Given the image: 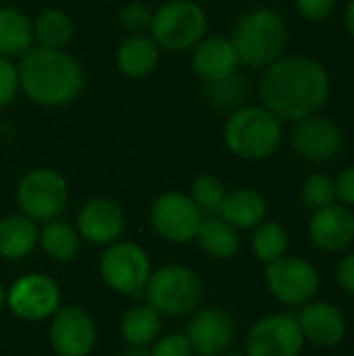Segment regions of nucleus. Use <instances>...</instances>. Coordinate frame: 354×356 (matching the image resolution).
I'll return each instance as SVG.
<instances>
[{
    "instance_id": "obj_1",
    "label": "nucleus",
    "mask_w": 354,
    "mask_h": 356,
    "mask_svg": "<svg viewBox=\"0 0 354 356\" xmlns=\"http://www.w3.org/2000/svg\"><path fill=\"white\" fill-rule=\"evenodd\" d=\"M259 96L282 123H298L325 108L332 96V75L313 56L284 54L263 69Z\"/></svg>"
},
{
    "instance_id": "obj_2",
    "label": "nucleus",
    "mask_w": 354,
    "mask_h": 356,
    "mask_svg": "<svg viewBox=\"0 0 354 356\" xmlns=\"http://www.w3.org/2000/svg\"><path fill=\"white\" fill-rule=\"evenodd\" d=\"M19 90L38 106L61 108L71 104L83 90L81 65L67 50L31 46L17 65Z\"/></svg>"
},
{
    "instance_id": "obj_3",
    "label": "nucleus",
    "mask_w": 354,
    "mask_h": 356,
    "mask_svg": "<svg viewBox=\"0 0 354 356\" xmlns=\"http://www.w3.org/2000/svg\"><path fill=\"white\" fill-rule=\"evenodd\" d=\"M240 65L248 69H267L282 58L290 44L288 23L282 13L269 6L244 13L230 35Z\"/></svg>"
},
{
    "instance_id": "obj_4",
    "label": "nucleus",
    "mask_w": 354,
    "mask_h": 356,
    "mask_svg": "<svg viewBox=\"0 0 354 356\" xmlns=\"http://www.w3.org/2000/svg\"><path fill=\"white\" fill-rule=\"evenodd\" d=\"M284 140V123L263 104H242L223 125L225 148L242 161L273 156Z\"/></svg>"
},
{
    "instance_id": "obj_5",
    "label": "nucleus",
    "mask_w": 354,
    "mask_h": 356,
    "mask_svg": "<svg viewBox=\"0 0 354 356\" xmlns=\"http://www.w3.org/2000/svg\"><path fill=\"white\" fill-rule=\"evenodd\" d=\"M209 31V15L202 2L167 0L152 10L150 38L169 52L192 50Z\"/></svg>"
},
{
    "instance_id": "obj_6",
    "label": "nucleus",
    "mask_w": 354,
    "mask_h": 356,
    "mask_svg": "<svg viewBox=\"0 0 354 356\" xmlns=\"http://www.w3.org/2000/svg\"><path fill=\"white\" fill-rule=\"evenodd\" d=\"M146 305L167 317L192 315L202 300V282L190 267L165 265L150 273L146 288Z\"/></svg>"
},
{
    "instance_id": "obj_7",
    "label": "nucleus",
    "mask_w": 354,
    "mask_h": 356,
    "mask_svg": "<svg viewBox=\"0 0 354 356\" xmlns=\"http://www.w3.org/2000/svg\"><path fill=\"white\" fill-rule=\"evenodd\" d=\"M15 198L25 217L46 223L58 219L67 209L69 184L56 169L35 167L21 177Z\"/></svg>"
},
{
    "instance_id": "obj_8",
    "label": "nucleus",
    "mask_w": 354,
    "mask_h": 356,
    "mask_svg": "<svg viewBox=\"0 0 354 356\" xmlns=\"http://www.w3.org/2000/svg\"><path fill=\"white\" fill-rule=\"evenodd\" d=\"M265 282L271 296L292 309H300L315 300L321 290V275L317 267L296 254H286L265 265Z\"/></svg>"
},
{
    "instance_id": "obj_9",
    "label": "nucleus",
    "mask_w": 354,
    "mask_h": 356,
    "mask_svg": "<svg viewBox=\"0 0 354 356\" xmlns=\"http://www.w3.org/2000/svg\"><path fill=\"white\" fill-rule=\"evenodd\" d=\"M152 273L150 259L142 246L136 242H113L100 257V275L102 282L127 296H136L144 292L146 282Z\"/></svg>"
},
{
    "instance_id": "obj_10",
    "label": "nucleus",
    "mask_w": 354,
    "mask_h": 356,
    "mask_svg": "<svg viewBox=\"0 0 354 356\" xmlns=\"http://www.w3.org/2000/svg\"><path fill=\"white\" fill-rule=\"evenodd\" d=\"M204 213L186 192H165L150 207V225L167 242L186 244L196 240Z\"/></svg>"
},
{
    "instance_id": "obj_11",
    "label": "nucleus",
    "mask_w": 354,
    "mask_h": 356,
    "mask_svg": "<svg viewBox=\"0 0 354 356\" xmlns=\"http://www.w3.org/2000/svg\"><path fill=\"white\" fill-rule=\"evenodd\" d=\"M305 338L294 313H271L252 323L246 334V356H300Z\"/></svg>"
},
{
    "instance_id": "obj_12",
    "label": "nucleus",
    "mask_w": 354,
    "mask_h": 356,
    "mask_svg": "<svg viewBox=\"0 0 354 356\" xmlns=\"http://www.w3.org/2000/svg\"><path fill=\"white\" fill-rule=\"evenodd\" d=\"M6 305L23 321H44L61 309V290L52 277L27 273L6 290Z\"/></svg>"
},
{
    "instance_id": "obj_13",
    "label": "nucleus",
    "mask_w": 354,
    "mask_h": 356,
    "mask_svg": "<svg viewBox=\"0 0 354 356\" xmlns=\"http://www.w3.org/2000/svg\"><path fill=\"white\" fill-rule=\"evenodd\" d=\"M290 144L294 152L309 163H330L342 152L344 134L334 119L319 113L294 123Z\"/></svg>"
},
{
    "instance_id": "obj_14",
    "label": "nucleus",
    "mask_w": 354,
    "mask_h": 356,
    "mask_svg": "<svg viewBox=\"0 0 354 356\" xmlns=\"http://www.w3.org/2000/svg\"><path fill=\"white\" fill-rule=\"evenodd\" d=\"M96 340L98 330L86 309L69 305L52 315L50 342L58 356H90Z\"/></svg>"
},
{
    "instance_id": "obj_15",
    "label": "nucleus",
    "mask_w": 354,
    "mask_h": 356,
    "mask_svg": "<svg viewBox=\"0 0 354 356\" xmlns=\"http://www.w3.org/2000/svg\"><path fill=\"white\" fill-rule=\"evenodd\" d=\"M296 321L307 344L317 348H336L344 342L348 323L340 307L328 300H311L300 307Z\"/></svg>"
},
{
    "instance_id": "obj_16",
    "label": "nucleus",
    "mask_w": 354,
    "mask_h": 356,
    "mask_svg": "<svg viewBox=\"0 0 354 356\" xmlns=\"http://www.w3.org/2000/svg\"><path fill=\"white\" fill-rule=\"evenodd\" d=\"M75 227L81 240L94 246H108L125 234L127 217L115 200L92 198L79 209Z\"/></svg>"
},
{
    "instance_id": "obj_17",
    "label": "nucleus",
    "mask_w": 354,
    "mask_h": 356,
    "mask_svg": "<svg viewBox=\"0 0 354 356\" xmlns=\"http://www.w3.org/2000/svg\"><path fill=\"white\" fill-rule=\"evenodd\" d=\"M186 338L194 356H221L236 340V323L221 309L194 311Z\"/></svg>"
},
{
    "instance_id": "obj_18",
    "label": "nucleus",
    "mask_w": 354,
    "mask_h": 356,
    "mask_svg": "<svg viewBox=\"0 0 354 356\" xmlns=\"http://www.w3.org/2000/svg\"><path fill=\"white\" fill-rule=\"evenodd\" d=\"M309 238L321 252H344L354 244V211L334 202L313 211L309 219Z\"/></svg>"
},
{
    "instance_id": "obj_19",
    "label": "nucleus",
    "mask_w": 354,
    "mask_h": 356,
    "mask_svg": "<svg viewBox=\"0 0 354 356\" xmlns=\"http://www.w3.org/2000/svg\"><path fill=\"white\" fill-rule=\"evenodd\" d=\"M238 67L240 60L230 38L204 35L192 48V69L207 83L238 73Z\"/></svg>"
},
{
    "instance_id": "obj_20",
    "label": "nucleus",
    "mask_w": 354,
    "mask_h": 356,
    "mask_svg": "<svg viewBox=\"0 0 354 356\" xmlns=\"http://www.w3.org/2000/svg\"><path fill=\"white\" fill-rule=\"evenodd\" d=\"M115 60L125 77L142 79L159 67L161 48L150 33H131L119 44Z\"/></svg>"
},
{
    "instance_id": "obj_21",
    "label": "nucleus",
    "mask_w": 354,
    "mask_h": 356,
    "mask_svg": "<svg viewBox=\"0 0 354 356\" xmlns=\"http://www.w3.org/2000/svg\"><path fill=\"white\" fill-rule=\"evenodd\" d=\"M217 215L238 232H252L259 223L267 219V200L261 192L252 188H236L225 194Z\"/></svg>"
},
{
    "instance_id": "obj_22",
    "label": "nucleus",
    "mask_w": 354,
    "mask_h": 356,
    "mask_svg": "<svg viewBox=\"0 0 354 356\" xmlns=\"http://www.w3.org/2000/svg\"><path fill=\"white\" fill-rule=\"evenodd\" d=\"M38 225L23 213L0 219V257L6 261H21L38 246Z\"/></svg>"
},
{
    "instance_id": "obj_23",
    "label": "nucleus",
    "mask_w": 354,
    "mask_h": 356,
    "mask_svg": "<svg viewBox=\"0 0 354 356\" xmlns=\"http://www.w3.org/2000/svg\"><path fill=\"white\" fill-rule=\"evenodd\" d=\"M31 46V19L15 6H0V54L6 58H21Z\"/></svg>"
},
{
    "instance_id": "obj_24",
    "label": "nucleus",
    "mask_w": 354,
    "mask_h": 356,
    "mask_svg": "<svg viewBox=\"0 0 354 356\" xmlns=\"http://www.w3.org/2000/svg\"><path fill=\"white\" fill-rule=\"evenodd\" d=\"M33 44L50 50H65L73 40L75 25L67 10L58 6L44 8L33 21Z\"/></svg>"
},
{
    "instance_id": "obj_25",
    "label": "nucleus",
    "mask_w": 354,
    "mask_h": 356,
    "mask_svg": "<svg viewBox=\"0 0 354 356\" xmlns=\"http://www.w3.org/2000/svg\"><path fill=\"white\" fill-rule=\"evenodd\" d=\"M196 242L204 254L217 261H230L240 250V234L227 221L217 217H204Z\"/></svg>"
},
{
    "instance_id": "obj_26",
    "label": "nucleus",
    "mask_w": 354,
    "mask_h": 356,
    "mask_svg": "<svg viewBox=\"0 0 354 356\" xmlns=\"http://www.w3.org/2000/svg\"><path fill=\"white\" fill-rule=\"evenodd\" d=\"M38 244L52 261L69 263L79 254L81 236L75 225H71L63 219H52V221H46L44 227L40 229Z\"/></svg>"
},
{
    "instance_id": "obj_27",
    "label": "nucleus",
    "mask_w": 354,
    "mask_h": 356,
    "mask_svg": "<svg viewBox=\"0 0 354 356\" xmlns=\"http://www.w3.org/2000/svg\"><path fill=\"white\" fill-rule=\"evenodd\" d=\"M161 313H156L150 305H138L129 309L121 319V338L134 348H146L156 342L163 321Z\"/></svg>"
},
{
    "instance_id": "obj_28",
    "label": "nucleus",
    "mask_w": 354,
    "mask_h": 356,
    "mask_svg": "<svg viewBox=\"0 0 354 356\" xmlns=\"http://www.w3.org/2000/svg\"><path fill=\"white\" fill-rule=\"evenodd\" d=\"M290 248V236L286 232V227L277 221H269L265 219L263 223H259L252 229L250 236V250L255 254V259L263 265H269L282 257L288 254Z\"/></svg>"
},
{
    "instance_id": "obj_29",
    "label": "nucleus",
    "mask_w": 354,
    "mask_h": 356,
    "mask_svg": "<svg viewBox=\"0 0 354 356\" xmlns=\"http://www.w3.org/2000/svg\"><path fill=\"white\" fill-rule=\"evenodd\" d=\"M248 94V81L240 73H234L230 77L211 81L207 86V100L217 111H236L244 104Z\"/></svg>"
},
{
    "instance_id": "obj_30",
    "label": "nucleus",
    "mask_w": 354,
    "mask_h": 356,
    "mask_svg": "<svg viewBox=\"0 0 354 356\" xmlns=\"http://www.w3.org/2000/svg\"><path fill=\"white\" fill-rule=\"evenodd\" d=\"M227 190L223 186V181L213 175V173H202L198 175L192 186H190V198L196 202V207L207 215H215L225 198Z\"/></svg>"
},
{
    "instance_id": "obj_31",
    "label": "nucleus",
    "mask_w": 354,
    "mask_h": 356,
    "mask_svg": "<svg viewBox=\"0 0 354 356\" xmlns=\"http://www.w3.org/2000/svg\"><path fill=\"white\" fill-rule=\"evenodd\" d=\"M300 202L305 209L319 211L328 204L336 202V186H334V177H330L328 173H311L300 188Z\"/></svg>"
},
{
    "instance_id": "obj_32",
    "label": "nucleus",
    "mask_w": 354,
    "mask_h": 356,
    "mask_svg": "<svg viewBox=\"0 0 354 356\" xmlns=\"http://www.w3.org/2000/svg\"><path fill=\"white\" fill-rule=\"evenodd\" d=\"M119 23L129 35L131 33H148L150 23H152V10L142 2H129L119 13Z\"/></svg>"
},
{
    "instance_id": "obj_33",
    "label": "nucleus",
    "mask_w": 354,
    "mask_h": 356,
    "mask_svg": "<svg viewBox=\"0 0 354 356\" xmlns=\"http://www.w3.org/2000/svg\"><path fill=\"white\" fill-rule=\"evenodd\" d=\"M19 94V71L13 58L0 54V108H6Z\"/></svg>"
},
{
    "instance_id": "obj_34",
    "label": "nucleus",
    "mask_w": 354,
    "mask_h": 356,
    "mask_svg": "<svg viewBox=\"0 0 354 356\" xmlns=\"http://www.w3.org/2000/svg\"><path fill=\"white\" fill-rule=\"evenodd\" d=\"M338 6V0H294L296 13L309 23L328 21Z\"/></svg>"
},
{
    "instance_id": "obj_35",
    "label": "nucleus",
    "mask_w": 354,
    "mask_h": 356,
    "mask_svg": "<svg viewBox=\"0 0 354 356\" xmlns=\"http://www.w3.org/2000/svg\"><path fill=\"white\" fill-rule=\"evenodd\" d=\"M150 356H194L192 346L186 338V334H167L161 340L154 342Z\"/></svg>"
},
{
    "instance_id": "obj_36",
    "label": "nucleus",
    "mask_w": 354,
    "mask_h": 356,
    "mask_svg": "<svg viewBox=\"0 0 354 356\" xmlns=\"http://www.w3.org/2000/svg\"><path fill=\"white\" fill-rule=\"evenodd\" d=\"M334 186H336V202L354 209V165L344 167L334 177Z\"/></svg>"
},
{
    "instance_id": "obj_37",
    "label": "nucleus",
    "mask_w": 354,
    "mask_h": 356,
    "mask_svg": "<svg viewBox=\"0 0 354 356\" xmlns=\"http://www.w3.org/2000/svg\"><path fill=\"white\" fill-rule=\"evenodd\" d=\"M336 282L338 286L354 298V252L344 254L336 265Z\"/></svg>"
},
{
    "instance_id": "obj_38",
    "label": "nucleus",
    "mask_w": 354,
    "mask_h": 356,
    "mask_svg": "<svg viewBox=\"0 0 354 356\" xmlns=\"http://www.w3.org/2000/svg\"><path fill=\"white\" fill-rule=\"evenodd\" d=\"M344 29H346V33L354 40V0H351L346 4V10H344Z\"/></svg>"
},
{
    "instance_id": "obj_39",
    "label": "nucleus",
    "mask_w": 354,
    "mask_h": 356,
    "mask_svg": "<svg viewBox=\"0 0 354 356\" xmlns=\"http://www.w3.org/2000/svg\"><path fill=\"white\" fill-rule=\"evenodd\" d=\"M123 356H150V353L146 350V348H129L127 353H123Z\"/></svg>"
},
{
    "instance_id": "obj_40",
    "label": "nucleus",
    "mask_w": 354,
    "mask_h": 356,
    "mask_svg": "<svg viewBox=\"0 0 354 356\" xmlns=\"http://www.w3.org/2000/svg\"><path fill=\"white\" fill-rule=\"evenodd\" d=\"M6 307V288H4V284L0 282V311Z\"/></svg>"
},
{
    "instance_id": "obj_41",
    "label": "nucleus",
    "mask_w": 354,
    "mask_h": 356,
    "mask_svg": "<svg viewBox=\"0 0 354 356\" xmlns=\"http://www.w3.org/2000/svg\"><path fill=\"white\" fill-rule=\"evenodd\" d=\"M221 356H246L244 353H223Z\"/></svg>"
},
{
    "instance_id": "obj_42",
    "label": "nucleus",
    "mask_w": 354,
    "mask_h": 356,
    "mask_svg": "<svg viewBox=\"0 0 354 356\" xmlns=\"http://www.w3.org/2000/svg\"><path fill=\"white\" fill-rule=\"evenodd\" d=\"M353 71H354V58H353Z\"/></svg>"
},
{
    "instance_id": "obj_43",
    "label": "nucleus",
    "mask_w": 354,
    "mask_h": 356,
    "mask_svg": "<svg viewBox=\"0 0 354 356\" xmlns=\"http://www.w3.org/2000/svg\"><path fill=\"white\" fill-rule=\"evenodd\" d=\"M194 2H202V0H194Z\"/></svg>"
}]
</instances>
